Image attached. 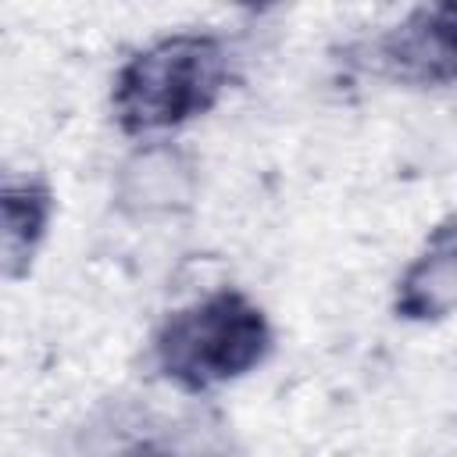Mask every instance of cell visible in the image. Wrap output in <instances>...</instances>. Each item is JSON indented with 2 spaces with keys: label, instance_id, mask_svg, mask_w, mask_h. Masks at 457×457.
Segmentation results:
<instances>
[{
  "label": "cell",
  "instance_id": "obj_2",
  "mask_svg": "<svg viewBox=\"0 0 457 457\" xmlns=\"http://www.w3.org/2000/svg\"><path fill=\"white\" fill-rule=\"evenodd\" d=\"M271 343L264 314L239 293H218L168 318L157 336V361L186 389H207L246 375Z\"/></svg>",
  "mask_w": 457,
  "mask_h": 457
},
{
  "label": "cell",
  "instance_id": "obj_3",
  "mask_svg": "<svg viewBox=\"0 0 457 457\" xmlns=\"http://www.w3.org/2000/svg\"><path fill=\"white\" fill-rule=\"evenodd\" d=\"M50 218V196L39 186H0V271H14L11 261H25L39 243Z\"/></svg>",
  "mask_w": 457,
  "mask_h": 457
},
{
  "label": "cell",
  "instance_id": "obj_1",
  "mask_svg": "<svg viewBox=\"0 0 457 457\" xmlns=\"http://www.w3.org/2000/svg\"><path fill=\"white\" fill-rule=\"evenodd\" d=\"M228 54L211 36H171L136 54L114 86V111L129 132L175 129L204 114L225 89Z\"/></svg>",
  "mask_w": 457,
  "mask_h": 457
}]
</instances>
